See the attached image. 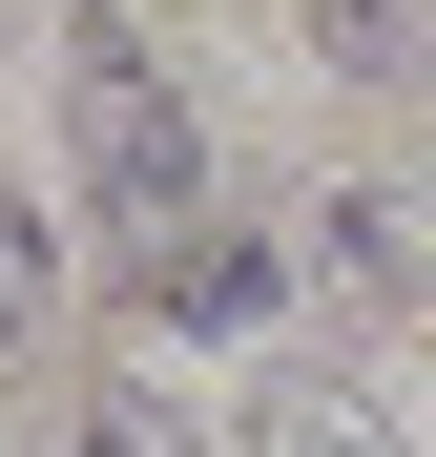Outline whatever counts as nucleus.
<instances>
[{"label":"nucleus","mask_w":436,"mask_h":457,"mask_svg":"<svg viewBox=\"0 0 436 457\" xmlns=\"http://www.w3.org/2000/svg\"><path fill=\"white\" fill-rule=\"evenodd\" d=\"M62 167L104 187V228H125V250H187V228H208V125H187V84H167L125 21H84V42H62Z\"/></svg>","instance_id":"obj_1"},{"label":"nucleus","mask_w":436,"mask_h":457,"mask_svg":"<svg viewBox=\"0 0 436 457\" xmlns=\"http://www.w3.org/2000/svg\"><path fill=\"white\" fill-rule=\"evenodd\" d=\"M229 457H415L374 374H333V353H270L250 395H229Z\"/></svg>","instance_id":"obj_2"},{"label":"nucleus","mask_w":436,"mask_h":457,"mask_svg":"<svg viewBox=\"0 0 436 457\" xmlns=\"http://www.w3.org/2000/svg\"><path fill=\"white\" fill-rule=\"evenodd\" d=\"M145 312H167V333H270V312H291V250L187 228V250H145Z\"/></svg>","instance_id":"obj_3"},{"label":"nucleus","mask_w":436,"mask_h":457,"mask_svg":"<svg viewBox=\"0 0 436 457\" xmlns=\"http://www.w3.org/2000/svg\"><path fill=\"white\" fill-rule=\"evenodd\" d=\"M312 228H333V270H353V291H395V312L436 291V208H415V187H333Z\"/></svg>","instance_id":"obj_4"},{"label":"nucleus","mask_w":436,"mask_h":457,"mask_svg":"<svg viewBox=\"0 0 436 457\" xmlns=\"http://www.w3.org/2000/svg\"><path fill=\"white\" fill-rule=\"evenodd\" d=\"M312 62H353V84H436V0H312Z\"/></svg>","instance_id":"obj_5"},{"label":"nucleus","mask_w":436,"mask_h":457,"mask_svg":"<svg viewBox=\"0 0 436 457\" xmlns=\"http://www.w3.org/2000/svg\"><path fill=\"white\" fill-rule=\"evenodd\" d=\"M42 457H229V436H187V395H145V374H104V395L62 416Z\"/></svg>","instance_id":"obj_6"},{"label":"nucleus","mask_w":436,"mask_h":457,"mask_svg":"<svg viewBox=\"0 0 436 457\" xmlns=\"http://www.w3.org/2000/svg\"><path fill=\"white\" fill-rule=\"evenodd\" d=\"M42 333H62V228H42L21 187H0V374H21Z\"/></svg>","instance_id":"obj_7"}]
</instances>
